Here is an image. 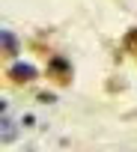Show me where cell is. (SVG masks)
Masks as SVG:
<instances>
[{
  "instance_id": "cell-1",
  "label": "cell",
  "mask_w": 137,
  "mask_h": 152,
  "mask_svg": "<svg viewBox=\"0 0 137 152\" xmlns=\"http://www.w3.org/2000/svg\"><path fill=\"white\" fill-rule=\"evenodd\" d=\"M12 75H15V78H36V69L33 66H24V63H15L12 66Z\"/></svg>"
},
{
  "instance_id": "cell-2",
  "label": "cell",
  "mask_w": 137,
  "mask_h": 152,
  "mask_svg": "<svg viewBox=\"0 0 137 152\" xmlns=\"http://www.w3.org/2000/svg\"><path fill=\"white\" fill-rule=\"evenodd\" d=\"M3 48H6V51H12V54H15V36H12V33H9V30H3Z\"/></svg>"
}]
</instances>
